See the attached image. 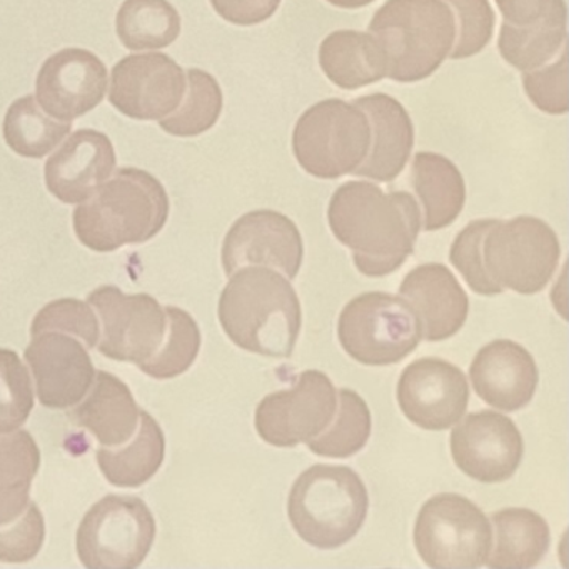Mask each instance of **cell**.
I'll return each mask as SVG.
<instances>
[{"label": "cell", "instance_id": "cell-1", "mask_svg": "<svg viewBox=\"0 0 569 569\" xmlns=\"http://www.w3.org/2000/svg\"><path fill=\"white\" fill-rule=\"evenodd\" d=\"M328 222L335 238L351 249L361 274L385 278L415 252L421 209L409 192H385L371 182L351 181L332 194Z\"/></svg>", "mask_w": 569, "mask_h": 569}, {"label": "cell", "instance_id": "cell-2", "mask_svg": "<svg viewBox=\"0 0 569 569\" xmlns=\"http://www.w3.org/2000/svg\"><path fill=\"white\" fill-rule=\"evenodd\" d=\"M219 322L238 348L266 358H291L302 309L288 278L251 266L234 272L219 298Z\"/></svg>", "mask_w": 569, "mask_h": 569}, {"label": "cell", "instance_id": "cell-3", "mask_svg": "<svg viewBox=\"0 0 569 569\" xmlns=\"http://www.w3.org/2000/svg\"><path fill=\"white\" fill-rule=\"evenodd\" d=\"M169 209L168 192L156 176L122 168L76 208L72 221L82 246L114 252L154 239L168 222Z\"/></svg>", "mask_w": 569, "mask_h": 569}, {"label": "cell", "instance_id": "cell-4", "mask_svg": "<svg viewBox=\"0 0 569 569\" xmlns=\"http://www.w3.org/2000/svg\"><path fill=\"white\" fill-rule=\"evenodd\" d=\"M369 34L386 56V78L419 82L449 58L456 39L455 14L442 0H388L376 11Z\"/></svg>", "mask_w": 569, "mask_h": 569}, {"label": "cell", "instance_id": "cell-5", "mask_svg": "<svg viewBox=\"0 0 569 569\" xmlns=\"http://www.w3.org/2000/svg\"><path fill=\"white\" fill-rule=\"evenodd\" d=\"M368 511V489L348 466H311L289 492L292 528L302 541L319 549L341 548L351 541Z\"/></svg>", "mask_w": 569, "mask_h": 569}, {"label": "cell", "instance_id": "cell-6", "mask_svg": "<svg viewBox=\"0 0 569 569\" xmlns=\"http://www.w3.org/2000/svg\"><path fill=\"white\" fill-rule=\"evenodd\" d=\"M561 246L558 236L541 219L518 216L509 221L491 219L481 241V264L486 279L501 295L542 291L558 268Z\"/></svg>", "mask_w": 569, "mask_h": 569}, {"label": "cell", "instance_id": "cell-7", "mask_svg": "<svg viewBox=\"0 0 569 569\" xmlns=\"http://www.w3.org/2000/svg\"><path fill=\"white\" fill-rule=\"evenodd\" d=\"M371 126L368 116L341 99L311 106L299 118L292 151L299 166L318 179L352 174L368 156Z\"/></svg>", "mask_w": 569, "mask_h": 569}, {"label": "cell", "instance_id": "cell-8", "mask_svg": "<svg viewBox=\"0 0 569 569\" xmlns=\"http://www.w3.org/2000/svg\"><path fill=\"white\" fill-rule=\"evenodd\" d=\"M338 338L342 349L366 366L398 365L422 339L411 306L401 296L379 291L356 296L346 305Z\"/></svg>", "mask_w": 569, "mask_h": 569}, {"label": "cell", "instance_id": "cell-9", "mask_svg": "<svg viewBox=\"0 0 569 569\" xmlns=\"http://www.w3.org/2000/svg\"><path fill=\"white\" fill-rule=\"evenodd\" d=\"M491 542L488 516L465 496L441 492L429 498L419 509L415 546L429 568H481Z\"/></svg>", "mask_w": 569, "mask_h": 569}, {"label": "cell", "instance_id": "cell-10", "mask_svg": "<svg viewBox=\"0 0 569 569\" xmlns=\"http://www.w3.org/2000/svg\"><path fill=\"white\" fill-rule=\"evenodd\" d=\"M154 539V516L141 498L109 495L86 512L76 546L86 568L134 569L142 565Z\"/></svg>", "mask_w": 569, "mask_h": 569}, {"label": "cell", "instance_id": "cell-11", "mask_svg": "<svg viewBox=\"0 0 569 569\" xmlns=\"http://www.w3.org/2000/svg\"><path fill=\"white\" fill-rule=\"evenodd\" d=\"M338 409V391L329 376L309 369L295 386L266 396L256 409V431L276 448H295L328 429Z\"/></svg>", "mask_w": 569, "mask_h": 569}, {"label": "cell", "instance_id": "cell-12", "mask_svg": "<svg viewBox=\"0 0 569 569\" xmlns=\"http://www.w3.org/2000/svg\"><path fill=\"white\" fill-rule=\"evenodd\" d=\"M88 302L101 319L98 349L106 358L141 366L161 348L168 316L158 299L101 286L89 295Z\"/></svg>", "mask_w": 569, "mask_h": 569}, {"label": "cell", "instance_id": "cell-13", "mask_svg": "<svg viewBox=\"0 0 569 569\" xmlns=\"http://www.w3.org/2000/svg\"><path fill=\"white\" fill-rule=\"evenodd\" d=\"M186 88L184 71L168 54H132L112 68L109 102L136 121H161L182 104Z\"/></svg>", "mask_w": 569, "mask_h": 569}, {"label": "cell", "instance_id": "cell-14", "mask_svg": "<svg viewBox=\"0 0 569 569\" xmlns=\"http://www.w3.org/2000/svg\"><path fill=\"white\" fill-rule=\"evenodd\" d=\"M305 259V242L298 226L281 212L259 209L232 224L222 244V266L231 278L251 266L274 269L291 281Z\"/></svg>", "mask_w": 569, "mask_h": 569}, {"label": "cell", "instance_id": "cell-15", "mask_svg": "<svg viewBox=\"0 0 569 569\" xmlns=\"http://www.w3.org/2000/svg\"><path fill=\"white\" fill-rule=\"evenodd\" d=\"M451 455L459 471L479 482H502L516 475L525 455L518 426L495 411L472 412L456 422Z\"/></svg>", "mask_w": 569, "mask_h": 569}, {"label": "cell", "instance_id": "cell-16", "mask_svg": "<svg viewBox=\"0 0 569 569\" xmlns=\"http://www.w3.org/2000/svg\"><path fill=\"white\" fill-rule=\"evenodd\" d=\"M398 402L412 425L445 431L461 421L468 409V381L458 366L445 359H418L401 372Z\"/></svg>", "mask_w": 569, "mask_h": 569}, {"label": "cell", "instance_id": "cell-17", "mask_svg": "<svg viewBox=\"0 0 569 569\" xmlns=\"http://www.w3.org/2000/svg\"><path fill=\"white\" fill-rule=\"evenodd\" d=\"M108 86V68L98 56L81 48L62 49L39 69L36 101L49 118L72 122L104 101Z\"/></svg>", "mask_w": 569, "mask_h": 569}, {"label": "cell", "instance_id": "cell-18", "mask_svg": "<svg viewBox=\"0 0 569 569\" xmlns=\"http://www.w3.org/2000/svg\"><path fill=\"white\" fill-rule=\"evenodd\" d=\"M24 358L34 375L39 401L46 408H74L94 382L91 356L71 335L46 331L32 336Z\"/></svg>", "mask_w": 569, "mask_h": 569}, {"label": "cell", "instance_id": "cell-19", "mask_svg": "<svg viewBox=\"0 0 569 569\" xmlns=\"http://www.w3.org/2000/svg\"><path fill=\"white\" fill-rule=\"evenodd\" d=\"M114 146L109 136L81 129L66 139L46 162V186L64 204L88 201L114 174Z\"/></svg>", "mask_w": 569, "mask_h": 569}, {"label": "cell", "instance_id": "cell-20", "mask_svg": "<svg viewBox=\"0 0 569 569\" xmlns=\"http://www.w3.org/2000/svg\"><path fill=\"white\" fill-rule=\"evenodd\" d=\"M469 378L486 405L512 412L531 402L539 371L532 356L518 342L496 339L479 349L469 368Z\"/></svg>", "mask_w": 569, "mask_h": 569}, {"label": "cell", "instance_id": "cell-21", "mask_svg": "<svg viewBox=\"0 0 569 569\" xmlns=\"http://www.w3.org/2000/svg\"><path fill=\"white\" fill-rule=\"evenodd\" d=\"M399 296L418 316L421 338L429 342L446 341L465 326L469 299L445 264L418 266L402 279Z\"/></svg>", "mask_w": 569, "mask_h": 569}, {"label": "cell", "instance_id": "cell-22", "mask_svg": "<svg viewBox=\"0 0 569 569\" xmlns=\"http://www.w3.org/2000/svg\"><path fill=\"white\" fill-rule=\"evenodd\" d=\"M352 104L368 116L371 126L368 156L352 174L378 182L395 181L405 171L415 146L411 118L401 102L381 92L356 99Z\"/></svg>", "mask_w": 569, "mask_h": 569}, {"label": "cell", "instance_id": "cell-23", "mask_svg": "<svg viewBox=\"0 0 569 569\" xmlns=\"http://www.w3.org/2000/svg\"><path fill=\"white\" fill-rule=\"evenodd\" d=\"M71 418L76 426L91 431L102 446L114 448L134 436L141 409L126 382L99 371L88 395L76 405Z\"/></svg>", "mask_w": 569, "mask_h": 569}, {"label": "cell", "instance_id": "cell-24", "mask_svg": "<svg viewBox=\"0 0 569 569\" xmlns=\"http://www.w3.org/2000/svg\"><path fill=\"white\" fill-rule=\"evenodd\" d=\"M411 184L422 206L421 228L439 231L461 214L466 184L455 162L435 152H418L412 161Z\"/></svg>", "mask_w": 569, "mask_h": 569}, {"label": "cell", "instance_id": "cell-25", "mask_svg": "<svg viewBox=\"0 0 569 569\" xmlns=\"http://www.w3.org/2000/svg\"><path fill=\"white\" fill-rule=\"evenodd\" d=\"M495 541L485 565L491 569H528L539 565L551 542L548 522L528 508H506L491 516Z\"/></svg>", "mask_w": 569, "mask_h": 569}, {"label": "cell", "instance_id": "cell-26", "mask_svg": "<svg viewBox=\"0 0 569 569\" xmlns=\"http://www.w3.org/2000/svg\"><path fill=\"white\" fill-rule=\"evenodd\" d=\"M319 66L326 78L346 91L366 88L386 78L388 64L375 36L336 31L319 48Z\"/></svg>", "mask_w": 569, "mask_h": 569}, {"label": "cell", "instance_id": "cell-27", "mask_svg": "<svg viewBox=\"0 0 569 569\" xmlns=\"http://www.w3.org/2000/svg\"><path fill=\"white\" fill-rule=\"evenodd\" d=\"M138 436H132L119 449L106 446L96 451L99 468L111 485L118 488H139L146 485L164 462L166 438L161 426L149 412L141 411Z\"/></svg>", "mask_w": 569, "mask_h": 569}, {"label": "cell", "instance_id": "cell-28", "mask_svg": "<svg viewBox=\"0 0 569 569\" xmlns=\"http://www.w3.org/2000/svg\"><path fill=\"white\" fill-rule=\"evenodd\" d=\"M566 16L565 0H549L541 18L531 24L505 22L498 42L502 59L522 72L542 68L565 44Z\"/></svg>", "mask_w": 569, "mask_h": 569}, {"label": "cell", "instance_id": "cell-29", "mask_svg": "<svg viewBox=\"0 0 569 569\" xmlns=\"http://www.w3.org/2000/svg\"><path fill=\"white\" fill-rule=\"evenodd\" d=\"M41 468V449L24 429L0 435V526L28 509L32 481Z\"/></svg>", "mask_w": 569, "mask_h": 569}, {"label": "cell", "instance_id": "cell-30", "mask_svg": "<svg viewBox=\"0 0 569 569\" xmlns=\"http://www.w3.org/2000/svg\"><path fill=\"white\" fill-rule=\"evenodd\" d=\"M116 31L129 51L164 49L181 36V16L169 0H124Z\"/></svg>", "mask_w": 569, "mask_h": 569}, {"label": "cell", "instance_id": "cell-31", "mask_svg": "<svg viewBox=\"0 0 569 569\" xmlns=\"http://www.w3.org/2000/svg\"><path fill=\"white\" fill-rule=\"evenodd\" d=\"M72 122L49 118L34 96L12 102L6 112L2 134L6 144L22 158L42 159L71 134Z\"/></svg>", "mask_w": 569, "mask_h": 569}, {"label": "cell", "instance_id": "cell-32", "mask_svg": "<svg viewBox=\"0 0 569 569\" xmlns=\"http://www.w3.org/2000/svg\"><path fill=\"white\" fill-rule=\"evenodd\" d=\"M371 428V411L365 399L352 389H339L335 419L325 432L306 445L322 458H349L365 448Z\"/></svg>", "mask_w": 569, "mask_h": 569}, {"label": "cell", "instance_id": "cell-33", "mask_svg": "<svg viewBox=\"0 0 569 569\" xmlns=\"http://www.w3.org/2000/svg\"><path fill=\"white\" fill-rule=\"evenodd\" d=\"M188 94L184 104L179 106L171 116L161 119L162 131L176 138H196L214 128L221 118L222 98L221 86L209 72L201 69H189Z\"/></svg>", "mask_w": 569, "mask_h": 569}, {"label": "cell", "instance_id": "cell-34", "mask_svg": "<svg viewBox=\"0 0 569 569\" xmlns=\"http://www.w3.org/2000/svg\"><path fill=\"white\" fill-rule=\"evenodd\" d=\"M168 329L164 341L154 356L142 362V372L156 379H172L184 375L198 358L201 349V329L184 309L168 306Z\"/></svg>", "mask_w": 569, "mask_h": 569}, {"label": "cell", "instance_id": "cell-35", "mask_svg": "<svg viewBox=\"0 0 569 569\" xmlns=\"http://www.w3.org/2000/svg\"><path fill=\"white\" fill-rule=\"evenodd\" d=\"M34 409L32 379L18 352L0 349V435L18 431Z\"/></svg>", "mask_w": 569, "mask_h": 569}, {"label": "cell", "instance_id": "cell-36", "mask_svg": "<svg viewBox=\"0 0 569 569\" xmlns=\"http://www.w3.org/2000/svg\"><path fill=\"white\" fill-rule=\"evenodd\" d=\"M46 331L76 336L89 349L96 348L101 338V325L92 306L79 299H59L42 308L32 322L31 335L38 336Z\"/></svg>", "mask_w": 569, "mask_h": 569}, {"label": "cell", "instance_id": "cell-37", "mask_svg": "<svg viewBox=\"0 0 569 569\" xmlns=\"http://www.w3.org/2000/svg\"><path fill=\"white\" fill-rule=\"evenodd\" d=\"M455 14L456 32L449 58L459 61L479 54L495 32L496 16L488 0H442Z\"/></svg>", "mask_w": 569, "mask_h": 569}, {"label": "cell", "instance_id": "cell-38", "mask_svg": "<svg viewBox=\"0 0 569 569\" xmlns=\"http://www.w3.org/2000/svg\"><path fill=\"white\" fill-rule=\"evenodd\" d=\"M44 539V516L36 502H29L28 509L16 519L14 525L9 528L0 526V561H31L41 551Z\"/></svg>", "mask_w": 569, "mask_h": 569}, {"label": "cell", "instance_id": "cell-39", "mask_svg": "<svg viewBox=\"0 0 569 569\" xmlns=\"http://www.w3.org/2000/svg\"><path fill=\"white\" fill-rule=\"evenodd\" d=\"M522 86L529 101L546 114L568 112V56L562 49L561 59L548 68L532 69L522 74Z\"/></svg>", "mask_w": 569, "mask_h": 569}, {"label": "cell", "instance_id": "cell-40", "mask_svg": "<svg viewBox=\"0 0 569 569\" xmlns=\"http://www.w3.org/2000/svg\"><path fill=\"white\" fill-rule=\"evenodd\" d=\"M491 219L469 222L452 242L449 261L461 272L469 288L481 296H496L495 289L486 279L481 264V241Z\"/></svg>", "mask_w": 569, "mask_h": 569}, {"label": "cell", "instance_id": "cell-41", "mask_svg": "<svg viewBox=\"0 0 569 569\" xmlns=\"http://www.w3.org/2000/svg\"><path fill=\"white\" fill-rule=\"evenodd\" d=\"M211 4L231 24L256 26L271 19L281 0H211Z\"/></svg>", "mask_w": 569, "mask_h": 569}, {"label": "cell", "instance_id": "cell-42", "mask_svg": "<svg viewBox=\"0 0 569 569\" xmlns=\"http://www.w3.org/2000/svg\"><path fill=\"white\" fill-rule=\"evenodd\" d=\"M505 22L526 26L541 18L548 8L549 0H496Z\"/></svg>", "mask_w": 569, "mask_h": 569}, {"label": "cell", "instance_id": "cell-43", "mask_svg": "<svg viewBox=\"0 0 569 569\" xmlns=\"http://www.w3.org/2000/svg\"><path fill=\"white\" fill-rule=\"evenodd\" d=\"M329 4L341 9H361L372 4L375 0H328Z\"/></svg>", "mask_w": 569, "mask_h": 569}]
</instances>
